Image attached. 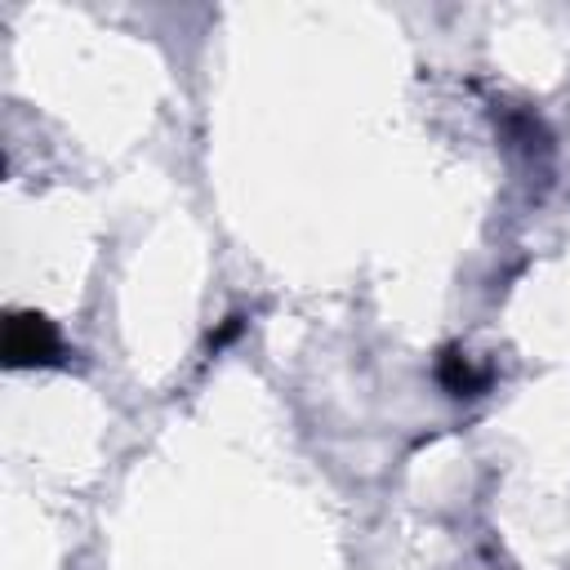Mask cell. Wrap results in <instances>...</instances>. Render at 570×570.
Wrapping results in <instances>:
<instances>
[{"label":"cell","mask_w":570,"mask_h":570,"mask_svg":"<svg viewBox=\"0 0 570 570\" xmlns=\"http://www.w3.org/2000/svg\"><path fill=\"white\" fill-rule=\"evenodd\" d=\"M0 352H4L9 370H53V365H67V343H62L58 325L45 312H31V307H13L4 316Z\"/></svg>","instance_id":"6da1fadb"},{"label":"cell","mask_w":570,"mask_h":570,"mask_svg":"<svg viewBox=\"0 0 570 570\" xmlns=\"http://www.w3.org/2000/svg\"><path fill=\"white\" fill-rule=\"evenodd\" d=\"M432 374H436V383L450 392V396H481L485 387H490V370H481V365H472V356L463 352V347H441L436 352V365H432Z\"/></svg>","instance_id":"7a4b0ae2"},{"label":"cell","mask_w":570,"mask_h":570,"mask_svg":"<svg viewBox=\"0 0 570 570\" xmlns=\"http://www.w3.org/2000/svg\"><path fill=\"white\" fill-rule=\"evenodd\" d=\"M240 330H245V316H236V312H232V316H223V325H218V330H209L205 352H209V356H214V352H223L227 343H236V338H240Z\"/></svg>","instance_id":"3957f363"}]
</instances>
